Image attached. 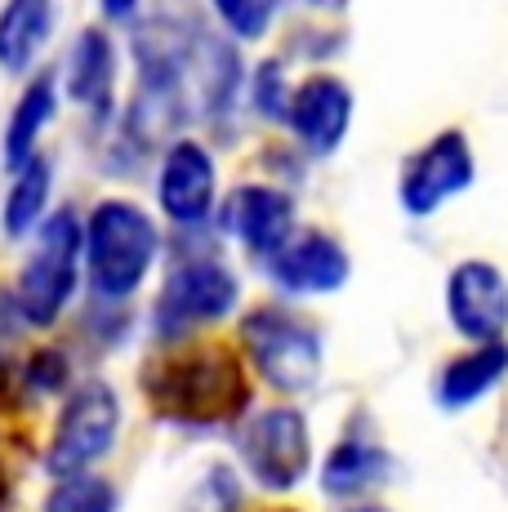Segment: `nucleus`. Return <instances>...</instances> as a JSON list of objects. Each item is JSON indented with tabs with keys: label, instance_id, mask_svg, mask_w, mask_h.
<instances>
[{
	"label": "nucleus",
	"instance_id": "f257e3e1",
	"mask_svg": "<svg viewBox=\"0 0 508 512\" xmlns=\"http://www.w3.org/2000/svg\"><path fill=\"white\" fill-rule=\"evenodd\" d=\"M143 397L156 419L183 428H219L246 415L250 379L228 343H183L143 370Z\"/></svg>",
	"mask_w": 508,
	"mask_h": 512
},
{
	"label": "nucleus",
	"instance_id": "f03ea898",
	"mask_svg": "<svg viewBox=\"0 0 508 512\" xmlns=\"http://www.w3.org/2000/svg\"><path fill=\"white\" fill-rule=\"evenodd\" d=\"M161 232L139 205L103 201L85 223V268L99 299H125L152 272Z\"/></svg>",
	"mask_w": 508,
	"mask_h": 512
},
{
	"label": "nucleus",
	"instance_id": "7ed1b4c3",
	"mask_svg": "<svg viewBox=\"0 0 508 512\" xmlns=\"http://www.w3.org/2000/svg\"><path fill=\"white\" fill-rule=\"evenodd\" d=\"M81 254H85V228L72 210H54L50 219L36 228V245L23 263L18 277L14 308L18 321L45 330L63 317L67 299L76 290V272H81Z\"/></svg>",
	"mask_w": 508,
	"mask_h": 512
},
{
	"label": "nucleus",
	"instance_id": "20e7f679",
	"mask_svg": "<svg viewBox=\"0 0 508 512\" xmlns=\"http://www.w3.org/2000/svg\"><path fill=\"white\" fill-rule=\"evenodd\" d=\"M250 366L263 374V383L277 392H308L321 379V334L312 321L295 317L286 308H254L241 321Z\"/></svg>",
	"mask_w": 508,
	"mask_h": 512
},
{
	"label": "nucleus",
	"instance_id": "39448f33",
	"mask_svg": "<svg viewBox=\"0 0 508 512\" xmlns=\"http://www.w3.org/2000/svg\"><path fill=\"white\" fill-rule=\"evenodd\" d=\"M241 299V285L219 259H188L165 277L156 294L152 326L161 339H183L188 330L223 321Z\"/></svg>",
	"mask_w": 508,
	"mask_h": 512
},
{
	"label": "nucleus",
	"instance_id": "423d86ee",
	"mask_svg": "<svg viewBox=\"0 0 508 512\" xmlns=\"http://www.w3.org/2000/svg\"><path fill=\"white\" fill-rule=\"evenodd\" d=\"M237 450H241L246 472L263 490H277V495L281 490H295L312 464L308 419L290 406L259 410V415H250L241 423Z\"/></svg>",
	"mask_w": 508,
	"mask_h": 512
},
{
	"label": "nucleus",
	"instance_id": "0eeeda50",
	"mask_svg": "<svg viewBox=\"0 0 508 512\" xmlns=\"http://www.w3.org/2000/svg\"><path fill=\"white\" fill-rule=\"evenodd\" d=\"M116 432H121V401L107 383H85L67 397L63 415L54 423L50 450H45V468L54 477H76L90 464L112 450Z\"/></svg>",
	"mask_w": 508,
	"mask_h": 512
},
{
	"label": "nucleus",
	"instance_id": "6e6552de",
	"mask_svg": "<svg viewBox=\"0 0 508 512\" xmlns=\"http://www.w3.org/2000/svg\"><path fill=\"white\" fill-rule=\"evenodd\" d=\"M473 179H477V165H473V147H468V139L459 130H442L402 161L397 201H402L406 214L424 219V214L442 210V205L464 192V187H473Z\"/></svg>",
	"mask_w": 508,
	"mask_h": 512
},
{
	"label": "nucleus",
	"instance_id": "1a4fd4ad",
	"mask_svg": "<svg viewBox=\"0 0 508 512\" xmlns=\"http://www.w3.org/2000/svg\"><path fill=\"white\" fill-rule=\"evenodd\" d=\"M446 317L468 343H504L508 334V281L495 263L464 259L446 277Z\"/></svg>",
	"mask_w": 508,
	"mask_h": 512
},
{
	"label": "nucleus",
	"instance_id": "9d476101",
	"mask_svg": "<svg viewBox=\"0 0 508 512\" xmlns=\"http://www.w3.org/2000/svg\"><path fill=\"white\" fill-rule=\"evenodd\" d=\"M214 161L201 143L179 139L170 143L161 161V179H156V196H161L165 219H174L179 228H197V223L210 219L214 210Z\"/></svg>",
	"mask_w": 508,
	"mask_h": 512
},
{
	"label": "nucleus",
	"instance_id": "9b49d317",
	"mask_svg": "<svg viewBox=\"0 0 508 512\" xmlns=\"http://www.w3.org/2000/svg\"><path fill=\"white\" fill-rule=\"evenodd\" d=\"M286 125L312 156L339 152L348 125H353V90L339 76H308L295 94H290Z\"/></svg>",
	"mask_w": 508,
	"mask_h": 512
},
{
	"label": "nucleus",
	"instance_id": "f8f14e48",
	"mask_svg": "<svg viewBox=\"0 0 508 512\" xmlns=\"http://www.w3.org/2000/svg\"><path fill=\"white\" fill-rule=\"evenodd\" d=\"M268 272H272V281L290 294H330L348 281L353 259H348V250L335 241V236L308 228V232H295L277 254H272Z\"/></svg>",
	"mask_w": 508,
	"mask_h": 512
},
{
	"label": "nucleus",
	"instance_id": "ddd939ff",
	"mask_svg": "<svg viewBox=\"0 0 508 512\" xmlns=\"http://www.w3.org/2000/svg\"><path fill=\"white\" fill-rule=\"evenodd\" d=\"M223 228L237 236L250 254H259L268 263L295 236V201L286 192H277V187L246 183L223 205Z\"/></svg>",
	"mask_w": 508,
	"mask_h": 512
},
{
	"label": "nucleus",
	"instance_id": "4468645a",
	"mask_svg": "<svg viewBox=\"0 0 508 512\" xmlns=\"http://www.w3.org/2000/svg\"><path fill=\"white\" fill-rule=\"evenodd\" d=\"M67 98L81 107H90L94 116H107L112 107V81H116V45L103 27H85L67 58Z\"/></svg>",
	"mask_w": 508,
	"mask_h": 512
},
{
	"label": "nucleus",
	"instance_id": "2eb2a0df",
	"mask_svg": "<svg viewBox=\"0 0 508 512\" xmlns=\"http://www.w3.org/2000/svg\"><path fill=\"white\" fill-rule=\"evenodd\" d=\"M504 374H508V343H477L464 357L446 361V366L437 370L433 401L442 410H468L473 401H482Z\"/></svg>",
	"mask_w": 508,
	"mask_h": 512
},
{
	"label": "nucleus",
	"instance_id": "dca6fc26",
	"mask_svg": "<svg viewBox=\"0 0 508 512\" xmlns=\"http://www.w3.org/2000/svg\"><path fill=\"white\" fill-rule=\"evenodd\" d=\"M54 32V0H5L0 5V67L9 76L32 72Z\"/></svg>",
	"mask_w": 508,
	"mask_h": 512
},
{
	"label": "nucleus",
	"instance_id": "f3484780",
	"mask_svg": "<svg viewBox=\"0 0 508 512\" xmlns=\"http://www.w3.org/2000/svg\"><path fill=\"white\" fill-rule=\"evenodd\" d=\"M388 472H393V459H388L384 446L348 437V441H339L326 455V464H321V490H326L330 499H348V495H361V490L379 486Z\"/></svg>",
	"mask_w": 508,
	"mask_h": 512
},
{
	"label": "nucleus",
	"instance_id": "a211bd4d",
	"mask_svg": "<svg viewBox=\"0 0 508 512\" xmlns=\"http://www.w3.org/2000/svg\"><path fill=\"white\" fill-rule=\"evenodd\" d=\"M54 112H58V81H54V72H41L23 90V98L14 103V112H9V125H5V165L9 170H23L36 156V139H41V130L50 125Z\"/></svg>",
	"mask_w": 508,
	"mask_h": 512
},
{
	"label": "nucleus",
	"instance_id": "6ab92c4d",
	"mask_svg": "<svg viewBox=\"0 0 508 512\" xmlns=\"http://www.w3.org/2000/svg\"><path fill=\"white\" fill-rule=\"evenodd\" d=\"M50 183H54V165L50 156L36 152L32 161L18 170L14 187L5 196V236H27L45 223V201H50Z\"/></svg>",
	"mask_w": 508,
	"mask_h": 512
},
{
	"label": "nucleus",
	"instance_id": "aec40b11",
	"mask_svg": "<svg viewBox=\"0 0 508 512\" xmlns=\"http://www.w3.org/2000/svg\"><path fill=\"white\" fill-rule=\"evenodd\" d=\"M116 504L121 499L112 481L76 472V477H58V486L45 499V512H116Z\"/></svg>",
	"mask_w": 508,
	"mask_h": 512
},
{
	"label": "nucleus",
	"instance_id": "412c9836",
	"mask_svg": "<svg viewBox=\"0 0 508 512\" xmlns=\"http://www.w3.org/2000/svg\"><path fill=\"white\" fill-rule=\"evenodd\" d=\"M241 508V486H237V472L228 464H214L197 486L188 490L179 512H237Z\"/></svg>",
	"mask_w": 508,
	"mask_h": 512
},
{
	"label": "nucleus",
	"instance_id": "4be33fe9",
	"mask_svg": "<svg viewBox=\"0 0 508 512\" xmlns=\"http://www.w3.org/2000/svg\"><path fill=\"white\" fill-rule=\"evenodd\" d=\"M290 85H286V67L277 63V58H268V63L254 72V112L268 116V121H286L290 112Z\"/></svg>",
	"mask_w": 508,
	"mask_h": 512
},
{
	"label": "nucleus",
	"instance_id": "5701e85b",
	"mask_svg": "<svg viewBox=\"0 0 508 512\" xmlns=\"http://www.w3.org/2000/svg\"><path fill=\"white\" fill-rule=\"evenodd\" d=\"M67 357L58 348H41L32 352V361L23 366V392L27 397H50V392H58L67 383Z\"/></svg>",
	"mask_w": 508,
	"mask_h": 512
},
{
	"label": "nucleus",
	"instance_id": "b1692460",
	"mask_svg": "<svg viewBox=\"0 0 508 512\" xmlns=\"http://www.w3.org/2000/svg\"><path fill=\"white\" fill-rule=\"evenodd\" d=\"M214 14L228 23L232 36H241V41H254V36L268 32V18L272 9L263 5V0H210Z\"/></svg>",
	"mask_w": 508,
	"mask_h": 512
},
{
	"label": "nucleus",
	"instance_id": "393cba45",
	"mask_svg": "<svg viewBox=\"0 0 508 512\" xmlns=\"http://www.w3.org/2000/svg\"><path fill=\"white\" fill-rule=\"evenodd\" d=\"M134 9H139V0H103V14L112 18V23H130Z\"/></svg>",
	"mask_w": 508,
	"mask_h": 512
},
{
	"label": "nucleus",
	"instance_id": "a878e982",
	"mask_svg": "<svg viewBox=\"0 0 508 512\" xmlns=\"http://www.w3.org/2000/svg\"><path fill=\"white\" fill-rule=\"evenodd\" d=\"M9 495H14V490H9V472H5V464H0V508L9 504Z\"/></svg>",
	"mask_w": 508,
	"mask_h": 512
},
{
	"label": "nucleus",
	"instance_id": "bb28decb",
	"mask_svg": "<svg viewBox=\"0 0 508 512\" xmlns=\"http://www.w3.org/2000/svg\"><path fill=\"white\" fill-rule=\"evenodd\" d=\"M353 512H388V508H379V504H361V508H353Z\"/></svg>",
	"mask_w": 508,
	"mask_h": 512
},
{
	"label": "nucleus",
	"instance_id": "cd10ccee",
	"mask_svg": "<svg viewBox=\"0 0 508 512\" xmlns=\"http://www.w3.org/2000/svg\"><path fill=\"white\" fill-rule=\"evenodd\" d=\"M308 5H326L330 9V5H344V0H308Z\"/></svg>",
	"mask_w": 508,
	"mask_h": 512
},
{
	"label": "nucleus",
	"instance_id": "c85d7f7f",
	"mask_svg": "<svg viewBox=\"0 0 508 512\" xmlns=\"http://www.w3.org/2000/svg\"><path fill=\"white\" fill-rule=\"evenodd\" d=\"M272 512H295V508H272Z\"/></svg>",
	"mask_w": 508,
	"mask_h": 512
}]
</instances>
